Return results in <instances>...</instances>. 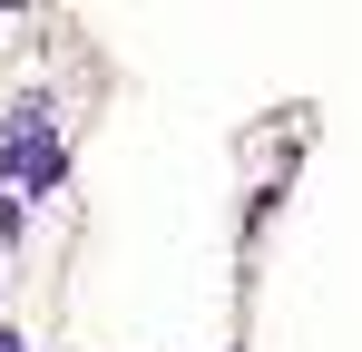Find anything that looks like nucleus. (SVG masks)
Masks as SVG:
<instances>
[{
    "mask_svg": "<svg viewBox=\"0 0 362 352\" xmlns=\"http://www.w3.org/2000/svg\"><path fill=\"white\" fill-rule=\"evenodd\" d=\"M0 352H30V343H20V333H10V323H0Z\"/></svg>",
    "mask_w": 362,
    "mask_h": 352,
    "instance_id": "nucleus-2",
    "label": "nucleus"
},
{
    "mask_svg": "<svg viewBox=\"0 0 362 352\" xmlns=\"http://www.w3.org/2000/svg\"><path fill=\"white\" fill-rule=\"evenodd\" d=\"M0 176H20V186H59V127L40 98H20L10 127H0Z\"/></svg>",
    "mask_w": 362,
    "mask_h": 352,
    "instance_id": "nucleus-1",
    "label": "nucleus"
}]
</instances>
